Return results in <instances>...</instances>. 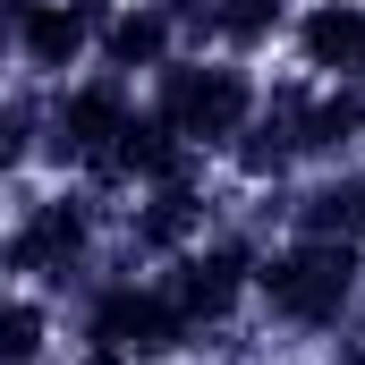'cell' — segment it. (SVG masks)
I'll use <instances>...</instances> for the list:
<instances>
[{"label": "cell", "mask_w": 365, "mask_h": 365, "mask_svg": "<svg viewBox=\"0 0 365 365\" xmlns=\"http://www.w3.org/2000/svg\"><path fill=\"white\" fill-rule=\"evenodd\" d=\"M323 365H365V314H349V323L331 331V349H323Z\"/></svg>", "instance_id": "cell-11"}, {"label": "cell", "mask_w": 365, "mask_h": 365, "mask_svg": "<svg viewBox=\"0 0 365 365\" xmlns=\"http://www.w3.org/2000/svg\"><path fill=\"white\" fill-rule=\"evenodd\" d=\"M289 43H297V68L314 86H349L365 60V0H306L289 17Z\"/></svg>", "instance_id": "cell-5"}, {"label": "cell", "mask_w": 365, "mask_h": 365, "mask_svg": "<svg viewBox=\"0 0 365 365\" xmlns=\"http://www.w3.org/2000/svg\"><path fill=\"white\" fill-rule=\"evenodd\" d=\"M365 162V86H314L297 119V170Z\"/></svg>", "instance_id": "cell-7"}, {"label": "cell", "mask_w": 365, "mask_h": 365, "mask_svg": "<svg viewBox=\"0 0 365 365\" xmlns=\"http://www.w3.org/2000/svg\"><path fill=\"white\" fill-rule=\"evenodd\" d=\"M110 9H119V0H26V9H17V34H9L17 77L60 86V77L93 68V34L110 26Z\"/></svg>", "instance_id": "cell-4"}, {"label": "cell", "mask_w": 365, "mask_h": 365, "mask_svg": "<svg viewBox=\"0 0 365 365\" xmlns=\"http://www.w3.org/2000/svg\"><path fill=\"white\" fill-rule=\"evenodd\" d=\"M255 102H264L255 60H230V51H170L145 77V110H162L187 145L212 153V162L238 145V128L255 119Z\"/></svg>", "instance_id": "cell-2"}, {"label": "cell", "mask_w": 365, "mask_h": 365, "mask_svg": "<svg viewBox=\"0 0 365 365\" xmlns=\"http://www.w3.org/2000/svg\"><path fill=\"white\" fill-rule=\"evenodd\" d=\"M51 340H60V306L43 289L0 280V365H51Z\"/></svg>", "instance_id": "cell-8"}, {"label": "cell", "mask_w": 365, "mask_h": 365, "mask_svg": "<svg viewBox=\"0 0 365 365\" xmlns=\"http://www.w3.org/2000/svg\"><path fill=\"white\" fill-rule=\"evenodd\" d=\"M170 51H179V17H170L162 0H119L110 26L93 34V68H110V77H128V86H145Z\"/></svg>", "instance_id": "cell-6"}, {"label": "cell", "mask_w": 365, "mask_h": 365, "mask_svg": "<svg viewBox=\"0 0 365 365\" xmlns=\"http://www.w3.org/2000/svg\"><path fill=\"white\" fill-rule=\"evenodd\" d=\"M34 153H43V86L17 77V86L0 93V179L34 170Z\"/></svg>", "instance_id": "cell-10"}, {"label": "cell", "mask_w": 365, "mask_h": 365, "mask_svg": "<svg viewBox=\"0 0 365 365\" xmlns=\"http://www.w3.org/2000/svg\"><path fill=\"white\" fill-rule=\"evenodd\" d=\"M128 110H136V86L110 77V68H77V77L43 86V153H34V170H51V179H93V170L110 162V136H119Z\"/></svg>", "instance_id": "cell-3"}, {"label": "cell", "mask_w": 365, "mask_h": 365, "mask_svg": "<svg viewBox=\"0 0 365 365\" xmlns=\"http://www.w3.org/2000/svg\"><path fill=\"white\" fill-rule=\"evenodd\" d=\"M255 306L297 340H331L365 314V238H272L255 255Z\"/></svg>", "instance_id": "cell-1"}, {"label": "cell", "mask_w": 365, "mask_h": 365, "mask_svg": "<svg viewBox=\"0 0 365 365\" xmlns=\"http://www.w3.org/2000/svg\"><path fill=\"white\" fill-rule=\"evenodd\" d=\"M289 0H221L212 9V34H204V51H230V60H264L280 34H289Z\"/></svg>", "instance_id": "cell-9"}]
</instances>
